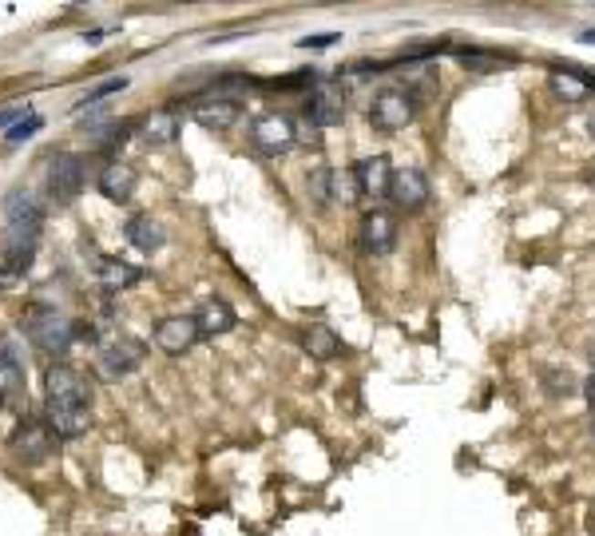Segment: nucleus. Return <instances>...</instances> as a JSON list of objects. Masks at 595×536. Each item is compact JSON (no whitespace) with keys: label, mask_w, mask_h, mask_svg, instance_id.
Listing matches in <instances>:
<instances>
[{"label":"nucleus","mask_w":595,"mask_h":536,"mask_svg":"<svg viewBox=\"0 0 595 536\" xmlns=\"http://www.w3.org/2000/svg\"><path fill=\"white\" fill-rule=\"evenodd\" d=\"M341 116H346V100H341V92L334 84H318L310 100H306V120L314 123V128H334V123H341Z\"/></svg>","instance_id":"obj_13"},{"label":"nucleus","mask_w":595,"mask_h":536,"mask_svg":"<svg viewBox=\"0 0 595 536\" xmlns=\"http://www.w3.org/2000/svg\"><path fill=\"white\" fill-rule=\"evenodd\" d=\"M302 346L310 350V358L329 362V358H338L341 342H338V334H334L329 326H306V330H302Z\"/></svg>","instance_id":"obj_20"},{"label":"nucleus","mask_w":595,"mask_h":536,"mask_svg":"<svg viewBox=\"0 0 595 536\" xmlns=\"http://www.w3.org/2000/svg\"><path fill=\"white\" fill-rule=\"evenodd\" d=\"M123 88H128V76H111V79H104V84H96V88H91V92L84 96V100H79V111H84V108H91V104H99V100H104V96H111V92H123Z\"/></svg>","instance_id":"obj_25"},{"label":"nucleus","mask_w":595,"mask_h":536,"mask_svg":"<svg viewBox=\"0 0 595 536\" xmlns=\"http://www.w3.org/2000/svg\"><path fill=\"white\" fill-rule=\"evenodd\" d=\"M583 402H588V405L595 409V373H591L588 382H583Z\"/></svg>","instance_id":"obj_27"},{"label":"nucleus","mask_w":595,"mask_h":536,"mask_svg":"<svg viewBox=\"0 0 595 536\" xmlns=\"http://www.w3.org/2000/svg\"><path fill=\"white\" fill-rule=\"evenodd\" d=\"M579 40H583V44H595V28H588V32H583Z\"/></svg>","instance_id":"obj_29"},{"label":"nucleus","mask_w":595,"mask_h":536,"mask_svg":"<svg viewBox=\"0 0 595 536\" xmlns=\"http://www.w3.org/2000/svg\"><path fill=\"white\" fill-rule=\"evenodd\" d=\"M5 215H8V223H5V235H0V255H5V267L13 270V275H20V270L32 262V255H37L44 215H40L37 203L28 195H20V191L8 195Z\"/></svg>","instance_id":"obj_2"},{"label":"nucleus","mask_w":595,"mask_h":536,"mask_svg":"<svg viewBox=\"0 0 595 536\" xmlns=\"http://www.w3.org/2000/svg\"><path fill=\"white\" fill-rule=\"evenodd\" d=\"M123 235H128V243L135 250H143V255H155V250H163V243H167L163 226H159L151 215H135V219H128Z\"/></svg>","instance_id":"obj_18"},{"label":"nucleus","mask_w":595,"mask_h":536,"mask_svg":"<svg viewBox=\"0 0 595 536\" xmlns=\"http://www.w3.org/2000/svg\"><path fill=\"white\" fill-rule=\"evenodd\" d=\"M25 394V370L20 358L8 346H0V397H20Z\"/></svg>","instance_id":"obj_21"},{"label":"nucleus","mask_w":595,"mask_h":536,"mask_svg":"<svg viewBox=\"0 0 595 536\" xmlns=\"http://www.w3.org/2000/svg\"><path fill=\"white\" fill-rule=\"evenodd\" d=\"M329 44H338L334 32H326V37H306V40H302V48H329Z\"/></svg>","instance_id":"obj_26"},{"label":"nucleus","mask_w":595,"mask_h":536,"mask_svg":"<svg viewBox=\"0 0 595 536\" xmlns=\"http://www.w3.org/2000/svg\"><path fill=\"white\" fill-rule=\"evenodd\" d=\"M588 128H591V135H595V116H591V120H588Z\"/></svg>","instance_id":"obj_30"},{"label":"nucleus","mask_w":595,"mask_h":536,"mask_svg":"<svg viewBox=\"0 0 595 536\" xmlns=\"http://www.w3.org/2000/svg\"><path fill=\"white\" fill-rule=\"evenodd\" d=\"M417 120V96L405 88H381L370 100V123L377 131H402Z\"/></svg>","instance_id":"obj_4"},{"label":"nucleus","mask_w":595,"mask_h":536,"mask_svg":"<svg viewBox=\"0 0 595 536\" xmlns=\"http://www.w3.org/2000/svg\"><path fill=\"white\" fill-rule=\"evenodd\" d=\"M429 179L421 167H402L393 171V184H389V199L397 203L402 211H425L429 207Z\"/></svg>","instance_id":"obj_9"},{"label":"nucleus","mask_w":595,"mask_h":536,"mask_svg":"<svg viewBox=\"0 0 595 536\" xmlns=\"http://www.w3.org/2000/svg\"><path fill=\"white\" fill-rule=\"evenodd\" d=\"M96 270H99V279H104L108 290H128V287H135V282L143 279V270L131 267V262H123V258H99Z\"/></svg>","instance_id":"obj_19"},{"label":"nucleus","mask_w":595,"mask_h":536,"mask_svg":"<svg viewBox=\"0 0 595 536\" xmlns=\"http://www.w3.org/2000/svg\"><path fill=\"white\" fill-rule=\"evenodd\" d=\"M548 79H552V92L559 100H568V104H583V100H588V92H591V88L583 84L576 72H571V68H552V76H548Z\"/></svg>","instance_id":"obj_22"},{"label":"nucleus","mask_w":595,"mask_h":536,"mask_svg":"<svg viewBox=\"0 0 595 536\" xmlns=\"http://www.w3.org/2000/svg\"><path fill=\"white\" fill-rule=\"evenodd\" d=\"M96 187H99V195L111 203H128L135 195V187H140V175H135V167H128V163H108L99 171Z\"/></svg>","instance_id":"obj_15"},{"label":"nucleus","mask_w":595,"mask_h":536,"mask_svg":"<svg viewBox=\"0 0 595 536\" xmlns=\"http://www.w3.org/2000/svg\"><path fill=\"white\" fill-rule=\"evenodd\" d=\"M238 116H243V104H238L235 96H214V92L191 108V120L199 123V128H207V131H226V128H235Z\"/></svg>","instance_id":"obj_11"},{"label":"nucleus","mask_w":595,"mask_h":536,"mask_svg":"<svg viewBox=\"0 0 595 536\" xmlns=\"http://www.w3.org/2000/svg\"><path fill=\"white\" fill-rule=\"evenodd\" d=\"M358 235H361L365 255H389V250L397 247V219H393L389 211L373 207V211H365Z\"/></svg>","instance_id":"obj_12"},{"label":"nucleus","mask_w":595,"mask_h":536,"mask_svg":"<svg viewBox=\"0 0 595 536\" xmlns=\"http://www.w3.org/2000/svg\"><path fill=\"white\" fill-rule=\"evenodd\" d=\"M140 362H143V346H140V342L120 338V342H111V346L99 350L96 373H99L104 382H120V378H128V373L140 366Z\"/></svg>","instance_id":"obj_8"},{"label":"nucleus","mask_w":595,"mask_h":536,"mask_svg":"<svg viewBox=\"0 0 595 536\" xmlns=\"http://www.w3.org/2000/svg\"><path fill=\"white\" fill-rule=\"evenodd\" d=\"M306 187H310V199L314 203H334L338 195V171H329V167H314L310 171V179H306Z\"/></svg>","instance_id":"obj_23"},{"label":"nucleus","mask_w":595,"mask_h":536,"mask_svg":"<svg viewBox=\"0 0 595 536\" xmlns=\"http://www.w3.org/2000/svg\"><path fill=\"white\" fill-rule=\"evenodd\" d=\"M194 326H199V338H219L235 330V310L226 299H207L194 310Z\"/></svg>","instance_id":"obj_16"},{"label":"nucleus","mask_w":595,"mask_h":536,"mask_svg":"<svg viewBox=\"0 0 595 536\" xmlns=\"http://www.w3.org/2000/svg\"><path fill=\"white\" fill-rule=\"evenodd\" d=\"M350 175H353V187H358V195H365V199H385L389 195V184H393V163H389L385 155H370V159H358Z\"/></svg>","instance_id":"obj_10"},{"label":"nucleus","mask_w":595,"mask_h":536,"mask_svg":"<svg viewBox=\"0 0 595 536\" xmlns=\"http://www.w3.org/2000/svg\"><path fill=\"white\" fill-rule=\"evenodd\" d=\"M250 143L262 155H286L294 147V123L290 116H278V111H262L250 123Z\"/></svg>","instance_id":"obj_6"},{"label":"nucleus","mask_w":595,"mask_h":536,"mask_svg":"<svg viewBox=\"0 0 595 536\" xmlns=\"http://www.w3.org/2000/svg\"><path fill=\"white\" fill-rule=\"evenodd\" d=\"M13 270H8V267H0V290H5V287H13Z\"/></svg>","instance_id":"obj_28"},{"label":"nucleus","mask_w":595,"mask_h":536,"mask_svg":"<svg viewBox=\"0 0 595 536\" xmlns=\"http://www.w3.org/2000/svg\"><path fill=\"white\" fill-rule=\"evenodd\" d=\"M44 421L60 441L79 437L91 426V390L84 373L64 366V362H56L44 373Z\"/></svg>","instance_id":"obj_1"},{"label":"nucleus","mask_w":595,"mask_h":536,"mask_svg":"<svg viewBox=\"0 0 595 536\" xmlns=\"http://www.w3.org/2000/svg\"><path fill=\"white\" fill-rule=\"evenodd\" d=\"M20 326H25L28 342L44 358H64V350L72 346V338H76V326L68 322L56 306H44V302H32L25 318H20Z\"/></svg>","instance_id":"obj_3"},{"label":"nucleus","mask_w":595,"mask_h":536,"mask_svg":"<svg viewBox=\"0 0 595 536\" xmlns=\"http://www.w3.org/2000/svg\"><path fill=\"white\" fill-rule=\"evenodd\" d=\"M56 441H60V437H56L52 426H48L44 417H25V421H20V426L13 429V437H8V449H13L16 461L40 465V461L52 457Z\"/></svg>","instance_id":"obj_5"},{"label":"nucleus","mask_w":595,"mask_h":536,"mask_svg":"<svg viewBox=\"0 0 595 536\" xmlns=\"http://www.w3.org/2000/svg\"><path fill=\"white\" fill-rule=\"evenodd\" d=\"M44 128V120L40 116H28V120H16L13 123V128H8L5 131V143L8 147H20V143H25V140H32V135H37Z\"/></svg>","instance_id":"obj_24"},{"label":"nucleus","mask_w":595,"mask_h":536,"mask_svg":"<svg viewBox=\"0 0 595 536\" xmlns=\"http://www.w3.org/2000/svg\"><path fill=\"white\" fill-rule=\"evenodd\" d=\"M140 131H143V140L151 143V147H167V143H175V140H179L183 120H179V111H175V108H155L151 116H143Z\"/></svg>","instance_id":"obj_17"},{"label":"nucleus","mask_w":595,"mask_h":536,"mask_svg":"<svg viewBox=\"0 0 595 536\" xmlns=\"http://www.w3.org/2000/svg\"><path fill=\"white\" fill-rule=\"evenodd\" d=\"M0 405H5V397H0Z\"/></svg>","instance_id":"obj_31"},{"label":"nucleus","mask_w":595,"mask_h":536,"mask_svg":"<svg viewBox=\"0 0 595 536\" xmlns=\"http://www.w3.org/2000/svg\"><path fill=\"white\" fill-rule=\"evenodd\" d=\"M79 191H84V159L72 155V152L52 155V163H48V195L56 203H72Z\"/></svg>","instance_id":"obj_7"},{"label":"nucleus","mask_w":595,"mask_h":536,"mask_svg":"<svg viewBox=\"0 0 595 536\" xmlns=\"http://www.w3.org/2000/svg\"><path fill=\"white\" fill-rule=\"evenodd\" d=\"M194 342H199L194 314H175V318H163V322L155 326V346L163 353H187Z\"/></svg>","instance_id":"obj_14"}]
</instances>
